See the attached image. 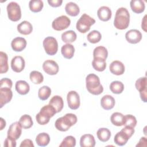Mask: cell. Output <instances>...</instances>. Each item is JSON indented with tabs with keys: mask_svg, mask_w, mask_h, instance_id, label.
Segmentation results:
<instances>
[{
	"mask_svg": "<svg viewBox=\"0 0 147 147\" xmlns=\"http://www.w3.org/2000/svg\"><path fill=\"white\" fill-rule=\"evenodd\" d=\"M130 22V14L125 7H120L117 9L115 13L114 25L117 29L123 30L126 29Z\"/></svg>",
	"mask_w": 147,
	"mask_h": 147,
	"instance_id": "1",
	"label": "cell"
},
{
	"mask_svg": "<svg viewBox=\"0 0 147 147\" xmlns=\"http://www.w3.org/2000/svg\"><path fill=\"white\" fill-rule=\"evenodd\" d=\"M86 83L87 91L92 95H98L103 91L99 78L94 74H90L86 76Z\"/></svg>",
	"mask_w": 147,
	"mask_h": 147,
	"instance_id": "2",
	"label": "cell"
},
{
	"mask_svg": "<svg viewBox=\"0 0 147 147\" xmlns=\"http://www.w3.org/2000/svg\"><path fill=\"white\" fill-rule=\"evenodd\" d=\"M78 121L77 117L72 113H67L63 117L57 118L55 122V127L59 131H66Z\"/></svg>",
	"mask_w": 147,
	"mask_h": 147,
	"instance_id": "3",
	"label": "cell"
},
{
	"mask_svg": "<svg viewBox=\"0 0 147 147\" xmlns=\"http://www.w3.org/2000/svg\"><path fill=\"white\" fill-rule=\"evenodd\" d=\"M56 113L55 109L49 104L41 109L40 112L36 115V119L38 124L44 125L49 122L50 118Z\"/></svg>",
	"mask_w": 147,
	"mask_h": 147,
	"instance_id": "4",
	"label": "cell"
},
{
	"mask_svg": "<svg viewBox=\"0 0 147 147\" xmlns=\"http://www.w3.org/2000/svg\"><path fill=\"white\" fill-rule=\"evenodd\" d=\"M95 23V20L86 13L82 15L80 18L78 20L76 25V29L82 33L87 32L91 25Z\"/></svg>",
	"mask_w": 147,
	"mask_h": 147,
	"instance_id": "5",
	"label": "cell"
},
{
	"mask_svg": "<svg viewBox=\"0 0 147 147\" xmlns=\"http://www.w3.org/2000/svg\"><path fill=\"white\" fill-rule=\"evenodd\" d=\"M7 16L9 20L16 22L21 18V10L20 5L16 2H11L7 5Z\"/></svg>",
	"mask_w": 147,
	"mask_h": 147,
	"instance_id": "6",
	"label": "cell"
},
{
	"mask_svg": "<svg viewBox=\"0 0 147 147\" xmlns=\"http://www.w3.org/2000/svg\"><path fill=\"white\" fill-rule=\"evenodd\" d=\"M42 45L46 53L48 55H55L58 50V43L56 39L52 36L44 38Z\"/></svg>",
	"mask_w": 147,
	"mask_h": 147,
	"instance_id": "7",
	"label": "cell"
},
{
	"mask_svg": "<svg viewBox=\"0 0 147 147\" xmlns=\"http://www.w3.org/2000/svg\"><path fill=\"white\" fill-rule=\"evenodd\" d=\"M71 24L70 19L66 16H61L55 18L52 23V28L57 31H61L67 29Z\"/></svg>",
	"mask_w": 147,
	"mask_h": 147,
	"instance_id": "8",
	"label": "cell"
},
{
	"mask_svg": "<svg viewBox=\"0 0 147 147\" xmlns=\"http://www.w3.org/2000/svg\"><path fill=\"white\" fill-rule=\"evenodd\" d=\"M136 89L140 92L141 99L144 102L147 101V80L146 77H141L138 78L136 83Z\"/></svg>",
	"mask_w": 147,
	"mask_h": 147,
	"instance_id": "9",
	"label": "cell"
},
{
	"mask_svg": "<svg viewBox=\"0 0 147 147\" xmlns=\"http://www.w3.org/2000/svg\"><path fill=\"white\" fill-rule=\"evenodd\" d=\"M67 103L68 107L72 110L78 109L80 104V96L75 91H70L67 96Z\"/></svg>",
	"mask_w": 147,
	"mask_h": 147,
	"instance_id": "10",
	"label": "cell"
},
{
	"mask_svg": "<svg viewBox=\"0 0 147 147\" xmlns=\"http://www.w3.org/2000/svg\"><path fill=\"white\" fill-rule=\"evenodd\" d=\"M42 68L46 74L50 75L57 74L59 70L57 63L52 60H45L42 64Z\"/></svg>",
	"mask_w": 147,
	"mask_h": 147,
	"instance_id": "11",
	"label": "cell"
},
{
	"mask_svg": "<svg viewBox=\"0 0 147 147\" xmlns=\"http://www.w3.org/2000/svg\"><path fill=\"white\" fill-rule=\"evenodd\" d=\"M7 136L16 140H18L22 133V127L19 122H15L11 123L7 130Z\"/></svg>",
	"mask_w": 147,
	"mask_h": 147,
	"instance_id": "12",
	"label": "cell"
},
{
	"mask_svg": "<svg viewBox=\"0 0 147 147\" xmlns=\"http://www.w3.org/2000/svg\"><path fill=\"white\" fill-rule=\"evenodd\" d=\"M25 62L21 56H14L11 61V68L15 72H21L25 68Z\"/></svg>",
	"mask_w": 147,
	"mask_h": 147,
	"instance_id": "13",
	"label": "cell"
},
{
	"mask_svg": "<svg viewBox=\"0 0 147 147\" xmlns=\"http://www.w3.org/2000/svg\"><path fill=\"white\" fill-rule=\"evenodd\" d=\"M125 38L128 42L134 44L141 40L142 34L137 29H131L126 33Z\"/></svg>",
	"mask_w": 147,
	"mask_h": 147,
	"instance_id": "14",
	"label": "cell"
},
{
	"mask_svg": "<svg viewBox=\"0 0 147 147\" xmlns=\"http://www.w3.org/2000/svg\"><path fill=\"white\" fill-rule=\"evenodd\" d=\"M13 92L9 88H0V107L9 103L12 99Z\"/></svg>",
	"mask_w": 147,
	"mask_h": 147,
	"instance_id": "15",
	"label": "cell"
},
{
	"mask_svg": "<svg viewBox=\"0 0 147 147\" xmlns=\"http://www.w3.org/2000/svg\"><path fill=\"white\" fill-rule=\"evenodd\" d=\"M26 41L24 38L17 37L11 41V47L13 51L16 52H21L26 48Z\"/></svg>",
	"mask_w": 147,
	"mask_h": 147,
	"instance_id": "16",
	"label": "cell"
},
{
	"mask_svg": "<svg viewBox=\"0 0 147 147\" xmlns=\"http://www.w3.org/2000/svg\"><path fill=\"white\" fill-rule=\"evenodd\" d=\"M109 69L111 74L115 75H121L125 72V65L120 61H113L109 66Z\"/></svg>",
	"mask_w": 147,
	"mask_h": 147,
	"instance_id": "17",
	"label": "cell"
},
{
	"mask_svg": "<svg viewBox=\"0 0 147 147\" xmlns=\"http://www.w3.org/2000/svg\"><path fill=\"white\" fill-rule=\"evenodd\" d=\"M97 15L100 20L102 21H107L111 18L112 12L109 7L103 6L98 9Z\"/></svg>",
	"mask_w": 147,
	"mask_h": 147,
	"instance_id": "18",
	"label": "cell"
},
{
	"mask_svg": "<svg viewBox=\"0 0 147 147\" xmlns=\"http://www.w3.org/2000/svg\"><path fill=\"white\" fill-rule=\"evenodd\" d=\"M115 103V99L110 95H104L100 100V105L102 108L105 110H109L112 109Z\"/></svg>",
	"mask_w": 147,
	"mask_h": 147,
	"instance_id": "19",
	"label": "cell"
},
{
	"mask_svg": "<svg viewBox=\"0 0 147 147\" xmlns=\"http://www.w3.org/2000/svg\"><path fill=\"white\" fill-rule=\"evenodd\" d=\"M80 145L81 147H94L95 145L94 137L91 134L83 135L80 139Z\"/></svg>",
	"mask_w": 147,
	"mask_h": 147,
	"instance_id": "20",
	"label": "cell"
},
{
	"mask_svg": "<svg viewBox=\"0 0 147 147\" xmlns=\"http://www.w3.org/2000/svg\"><path fill=\"white\" fill-rule=\"evenodd\" d=\"M18 32L24 35L30 34L33 30V26L29 21H24L17 25Z\"/></svg>",
	"mask_w": 147,
	"mask_h": 147,
	"instance_id": "21",
	"label": "cell"
},
{
	"mask_svg": "<svg viewBox=\"0 0 147 147\" xmlns=\"http://www.w3.org/2000/svg\"><path fill=\"white\" fill-rule=\"evenodd\" d=\"M49 104L52 106L55 109L57 113L60 112L64 106L63 99L59 95L53 96L49 100Z\"/></svg>",
	"mask_w": 147,
	"mask_h": 147,
	"instance_id": "22",
	"label": "cell"
},
{
	"mask_svg": "<svg viewBox=\"0 0 147 147\" xmlns=\"http://www.w3.org/2000/svg\"><path fill=\"white\" fill-rule=\"evenodd\" d=\"M131 10L137 14L142 13L145 8V3L141 0H131L130 2Z\"/></svg>",
	"mask_w": 147,
	"mask_h": 147,
	"instance_id": "23",
	"label": "cell"
},
{
	"mask_svg": "<svg viewBox=\"0 0 147 147\" xmlns=\"http://www.w3.org/2000/svg\"><path fill=\"white\" fill-rule=\"evenodd\" d=\"M16 90L21 95L27 94L30 90L29 84L25 80H18L16 83Z\"/></svg>",
	"mask_w": 147,
	"mask_h": 147,
	"instance_id": "24",
	"label": "cell"
},
{
	"mask_svg": "<svg viewBox=\"0 0 147 147\" xmlns=\"http://www.w3.org/2000/svg\"><path fill=\"white\" fill-rule=\"evenodd\" d=\"M65 10L67 14L72 17L77 16L80 12V9L78 5L73 2H68L65 5Z\"/></svg>",
	"mask_w": 147,
	"mask_h": 147,
	"instance_id": "25",
	"label": "cell"
},
{
	"mask_svg": "<svg viewBox=\"0 0 147 147\" xmlns=\"http://www.w3.org/2000/svg\"><path fill=\"white\" fill-rule=\"evenodd\" d=\"M61 52L63 57L67 59L73 57L75 53V48L71 44H66L63 45L61 48Z\"/></svg>",
	"mask_w": 147,
	"mask_h": 147,
	"instance_id": "26",
	"label": "cell"
},
{
	"mask_svg": "<svg viewBox=\"0 0 147 147\" xmlns=\"http://www.w3.org/2000/svg\"><path fill=\"white\" fill-rule=\"evenodd\" d=\"M92 65L96 71H103L106 68V60L100 57H94L92 61Z\"/></svg>",
	"mask_w": 147,
	"mask_h": 147,
	"instance_id": "27",
	"label": "cell"
},
{
	"mask_svg": "<svg viewBox=\"0 0 147 147\" xmlns=\"http://www.w3.org/2000/svg\"><path fill=\"white\" fill-rule=\"evenodd\" d=\"M111 123L115 126H121L125 123V115L119 112H115L112 114L110 117Z\"/></svg>",
	"mask_w": 147,
	"mask_h": 147,
	"instance_id": "28",
	"label": "cell"
},
{
	"mask_svg": "<svg viewBox=\"0 0 147 147\" xmlns=\"http://www.w3.org/2000/svg\"><path fill=\"white\" fill-rule=\"evenodd\" d=\"M130 138L122 130L118 132L114 136V142L118 146L125 145Z\"/></svg>",
	"mask_w": 147,
	"mask_h": 147,
	"instance_id": "29",
	"label": "cell"
},
{
	"mask_svg": "<svg viewBox=\"0 0 147 147\" xmlns=\"http://www.w3.org/2000/svg\"><path fill=\"white\" fill-rule=\"evenodd\" d=\"M77 38V35L74 30H67L61 34V40L64 42L70 44L74 42Z\"/></svg>",
	"mask_w": 147,
	"mask_h": 147,
	"instance_id": "30",
	"label": "cell"
},
{
	"mask_svg": "<svg viewBox=\"0 0 147 147\" xmlns=\"http://www.w3.org/2000/svg\"><path fill=\"white\" fill-rule=\"evenodd\" d=\"M98 138L102 142H106L109 140L111 137V132L109 129L102 127L98 130L96 132Z\"/></svg>",
	"mask_w": 147,
	"mask_h": 147,
	"instance_id": "31",
	"label": "cell"
},
{
	"mask_svg": "<svg viewBox=\"0 0 147 147\" xmlns=\"http://www.w3.org/2000/svg\"><path fill=\"white\" fill-rule=\"evenodd\" d=\"M8 57L6 53L0 52V73L3 74L7 72L9 69L8 66Z\"/></svg>",
	"mask_w": 147,
	"mask_h": 147,
	"instance_id": "32",
	"label": "cell"
},
{
	"mask_svg": "<svg viewBox=\"0 0 147 147\" xmlns=\"http://www.w3.org/2000/svg\"><path fill=\"white\" fill-rule=\"evenodd\" d=\"M36 142L38 146H45L50 142V137L46 133H39L36 138Z\"/></svg>",
	"mask_w": 147,
	"mask_h": 147,
	"instance_id": "33",
	"label": "cell"
},
{
	"mask_svg": "<svg viewBox=\"0 0 147 147\" xmlns=\"http://www.w3.org/2000/svg\"><path fill=\"white\" fill-rule=\"evenodd\" d=\"M18 122L21 125V127L25 129L30 128L33 125V122L32 117L28 114H24L22 115L20 117Z\"/></svg>",
	"mask_w": 147,
	"mask_h": 147,
	"instance_id": "34",
	"label": "cell"
},
{
	"mask_svg": "<svg viewBox=\"0 0 147 147\" xmlns=\"http://www.w3.org/2000/svg\"><path fill=\"white\" fill-rule=\"evenodd\" d=\"M108 56L107 49L103 46L96 47L93 51V57H100L104 59H106Z\"/></svg>",
	"mask_w": 147,
	"mask_h": 147,
	"instance_id": "35",
	"label": "cell"
},
{
	"mask_svg": "<svg viewBox=\"0 0 147 147\" xmlns=\"http://www.w3.org/2000/svg\"><path fill=\"white\" fill-rule=\"evenodd\" d=\"M110 90L115 94H121L124 90V85L120 81H113L110 84Z\"/></svg>",
	"mask_w": 147,
	"mask_h": 147,
	"instance_id": "36",
	"label": "cell"
},
{
	"mask_svg": "<svg viewBox=\"0 0 147 147\" xmlns=\"http://www.w3.org/2000/svg\"><path fill=\"white\" fill-rule=\"evenodd\" d=\"M43 6V2L41 0H31L29 2V7L34 13L40 11L42 9Z\"/></svg>",
	"mask_w": 147,
	"mask_h": 147,
	"instance_id": "37",
	"label": "cell"
},
{
	"mask_svg": "<svg viewBox=\"0 0 147 147\" xmlns=\"http://www.w3.org/2000/svg\"><path fill=\"white\" fill-rule=\"evenodd\" d=\"M51 94V89L47 86H44L39 88L38 96L41 100H45L48 99Z\"/></svg>",
	"mask_w": 147,
	"mask_h": 147,
	"instance_id": "38",
	"label": "cell"
},
{
	"mask_svg": "<svg viewBox=\"0 0 147 147\" xmlns=\"http://www.w3.org/2000/svg\"><path fill=\"white\" fill-rule=\"evenodd\" d=\"M87 38L90 43L95 44L100 41L102 38V34L99 31L94 30L87 34Z\"/></svg>",
	"mask_w": 147,
	"mask_h": 147,
	"instance_id": "39",
	"label": "cell"
},
{
	"mask_svg": "<svg viewBox=\"0 0 147 147\" xmlns=\"http://www.w3.org/2000/svg\"><path fill=\"white\" fill-rule=\"evenodd\" d=\"M29 78L32 83L36 84L41 83L44 80L42 74L37 71H33L30 73Z\"/></svg>",
	"mask_w": 147,
	"mask_h": 147,
	"instance_id": "40",
	"label": "cell"
},
{
	"mask_svg": "<svg viewBox=\"0 0 147 147\" xmlns=\"http://www.w3.org/2000/svg\"><path fill=\"white\" fill-rule=\"evenodd\" d=\"M76 145V139L72 136H68L64 138L59 145L60 147H74Z\"/></svg>",
	"mask_w": 147,
	"mask_h": 147,
	"instance_id": "41",
	"label": "cell"
},
{
	"mask_svg": "<svg viewBox=\"0 0 147 147\" xmlns=\"http://www.w3.org/2000/svg\"><path fill=\"white\" fill-rule=\"evenodd\" d=\"M137 124V119L134 116L131 114L125 115V126H128L134 128Z\"/></svg>",
	"mask_w": 147,
	"mask_h": 147,
	"instance_id": "42",
	"label": "cell"
},
{
	"mask_svg": "<svg viewBox=\"0 0 147 147\" xmlns=\"http://www.w3.org/2000/svg\"><path fill=\"white\" fill-rule=\"evenodd\" d=\"M13 82L11 79L5 78L0 80V88H11L12 87Z\"/></svg>",
	"mask_w": 147,
	"mask_h": 147,
	"instance_id": "43",
	"label": "cell"
},
{
	"mask_svg": "<svg viewBox=\"0 0 147 147\" xmlns=\"http://www.w3.org/2000/svg\"><path fill=\"white\" fill-rule=\"evenodd\" d=\"M16 140L7 137L4 142V146L5 147H16Z\"/></svg>",
	"mask_w": 147,
	"mask_h": 147,
	"instance_id": "44",
	"label": "cell"
},
{
	"mask_svg": "<svg viewBox=\"0 0 147 147\" xmlns=\"http://www.w3.org/2000/svg\"><path fill=\"white\" fill-rule=\"evenodd\" d=\"M121 130L123 131L129 138H130L134 133V129L128 126H125Z\"/></svg>",
	"mask_w": 147,
	"mask_h": 147,
	"instance_id": "45",
	"label": "cell"
},
{
	"mask_svg": "<svg viewBox=\"0 0 147 147\" xmlns=\"http://www.w3.org/2000/svg\"><path fill=\"white\" fill-rule=\"evenodd\" d=\"M49 5L52 7H57L60 6L62 4V0H48Z\"/></svg>",
	"mask_w": 147,
	"mask_h": 147,
	"instance_id": "46",
	"label": "cell"
},
{
	"mask_svg": "<svg viewBox=\"0 0 147 147\" xmlns=\"http://www.w3.org/2000/svg\"><path fill=\"white\" fill-rule=\"evenodd\" d=\"M20 147H24V146H29V147H34V145L33 142L30 139H25L22 141L20 145Z\"/></svg>",
	"mask_w": 147,
	"mask_h": 147,
	"instance_id": "47",
	"label": "cell"
},
{
	"mask_svg": "<svg viewBox=\"0 0 147 147\" xmlns=\"http://www.w3.org/2000/svg\"><path fill=\"white\" fill-rule=\"evenodd\" d=\"M143 143L146 144V138L145 137L141 138L138 144H137L136 146H144V145L143 144Z\"/></svg>",
	"mask_w": 147,
	"mask_h": 147,
	"instance_id": "48",
	"label": "cell"
},
{
	"mask_svg": "<svg viewBox=\"0 0 147 147\" xmlns=\"http://www.w3.org/2000/svg\"><path fill=\"white\" fill-rule=\"evenodd\" d=\"M146 15H145L144 18H143V20H142V24H141V27H142V29L145 31V32H146Z\"/></svg>",
	"mask_w": 147,
	"mask_h": 147,
	"instance_id": "49",
	"label": "cell"
},
{
	"mask_svg": "<svg viewBox=\"0 0 147 147\" xmlns=\"http://www.w3.org/2000/svg\"><path fill=\"white\" fill-rule=\"evenodd\" d=\"M0 122H1V127H0V130H2L3 129V128L6 126V121L2 118H0Z\"/></svg>",
	"mask_w": 147,
	"mask_h": 147,
	"instance_id": "50",
	"label": "cell"
}]
</instances>
